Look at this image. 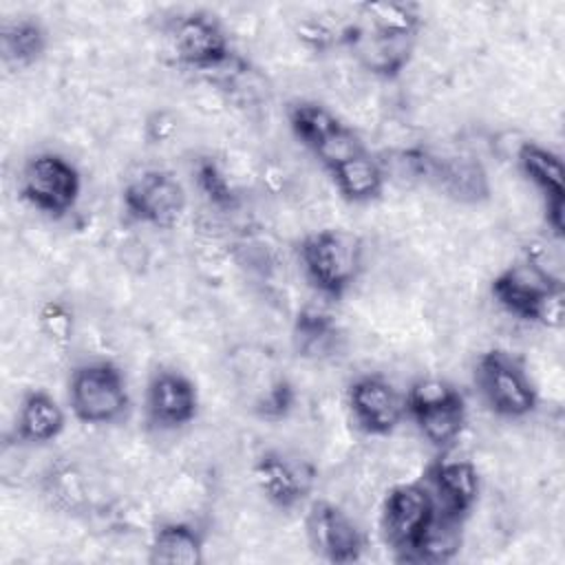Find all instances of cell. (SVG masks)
<instances>
[{
  "label": "cell",
  "mask_w": 565,
  "mask_h": 565,
  "mask_svg": "<svg viewBox=\"0 0 565 565\" xmlns=\"http://www.w3.org/2000/svg\"><path fill=\"white\" fill-rule=\"evenodd\" d=\"M66 428V413L57 399L42 391L33 388L24 393L18 417H15V439L26 446H44L55 441Z\"/></svg>",
  "instance_id": "17"
},
{
  "label": "cell",
  "mask_w": 565,
  "mask_h": 565,
  "mask_svg": "<svg viewBox=\"0 0 565 565\" xmlns=\"http://www.w3.org/2000/svg\"><path fill=\"white\" fill-rule=\"evenodd\" d=\"M298 258L311 287L329 298H344L364 269V241L344 227H324L298 243Z\"/></svg>",
  "instance_id": "2"
},
{
  "label": "cell",
  "mask_w": 565,
  "mask_h": 565,
  "mask_svg": "<svg viewBox=\"0 0 565 565\" xmlns=\"http://www.w3.org/2000/svg\"><path fill=\"white\" fill-rule=\"evenodd\" d=\"M417 38H386L371 31H364L355 20L344 24L342 46H347L358 64L380 77L395 79L411 64Z\"/></svg>",
  "instance_id": "15"
},
{
  "label": "cell",
  "mask_w": 565,
  "mask_h": 565,
  "mask_svg": "<svg viewBox=\"0 0 565 565\" xmlns=\"http://www.w3.org/2000/svg\"><path fill=\"white\" fill-rule=\"evenodd\" d=\"M205 561L203 532L185 521H163L152 530L148 563L154 565H201Z\"/></svg>",
  "instance_id": "18"
},
{
  "label": "cell",
  "mask_w": 565,
  "mask_h": 565,
  "mask_svg": "<svg viewBox=\"0 0 565 565\" xmlns=\"http://www.w3.org/2000/svg\"><path fill=\"white\" fill-rule=\"evenodd\" d=\"M516 166L525 181L539 190L543 203L565 201V168L561 154L536 141H523L516 148Z\"/></svg>",
  "instance_id": "22"
},
{
  "label": "cell",
  "mask_w": 565,
  "mask_h": 565,
  "mask_svg": "<svg viewBox=\"0 0 565 565\" xmlns=\"http://www.w3.org/2000/svg\"><path fill=\"white\" fill-rule=\"evenodd\" d=\"M38 324L53 347L66 349L71 344L73 331H75V318L66 302L62 300L42 302L38 309Z\"/></svg>",
  "instance_id": "28"
},
{
  "label": "cell",
  "mask_w": 565,
  "mask_h": 565,
  "mask_svg": "<svg viewBox=\"0 0 565 565\" xmlns=\"http://www.w3.org/2000/svg\"><path fill=\"white\" fill-rule=\"evenodd\" d=\"M408 172L459 203L490 199V179L479 159L466 154H435L426 148L402 152Z\"/></svg>",
  "instance_id": "8"
},
{
  "label": "cell",
  "mask_w": 565,
  "mask_h": 565,
  "mask_svg": "<svg viewBox=\"0 0 565 565\" xmlns=\"http://www.w3.org/2000/svg\"><path fill=\"white\" fill-rule=\"evenodd\" d=\"M296 388L287 377H276L254 402V415L263 422H282L296 406Z\"/></svg>",
  "instance_id": "27"
},
{
  "label": "cell",
  "mask_w": 565,
  "mask_h": 565,
  "mask_svg": "<svg viewBox=\"0 0 565 565\" xmlns=\"http://www.w3.org/2000/svg\"><path fill=\"white\" fill-rule=\"evenodd\" d=\"M49 49V33L33 15L7 18L0 24V57L9 71H26Z\"/></svg>",
  "instance_id": "19"
},
{
  "label": "cell",
  "mask_w": 565,
  "mask_h": 565,
  "mask_svg": "<svg viewBox=\"0 0 565 565\" xmlns=\"http://www.w3.org/2000/svg\"><path fill=\"white\" fill-rule=\"evenodd\" d=\"M73 417L88 426L119 422L130 408V393L124 371L110 360L77 364L66 384Z\"/></svg>",
  "instance_id": "3"
},
{
  "label": "cell",
  "mask_w": 565,
  "mask_h": 565,
  "mask_svg": "<svg viewBox=\"0 0 565 565\" xmlns=\"http://www.w3.org/2000/svg\"><path fill=\"white\" fill-rule=\"evenodd\" d=\"M355 15L364 31L386 38H417L424 24L422 9L415 2H364L355 7Z\"/></svg>",
  "instance_id": "23"
},
{
  "label": "cell",
  "mask_w": 565,
  "mask_h": 565,
  "mask_svg": "<svg viewBox=\"0 0 565 565\" xmlns=\"http://www.w3.org/2000/svg\"><path fill=\"white\" fill-rule=\"evenodd\" d=\"M287 124L296 141L313 152L344 121L335 117V113H331L327 106L300 99L287 108Z\"/></svg>",
  "instance_id": "24"
},
{
  "label": "cell",
  "mask_w": 565,
  "mask_h": 565,
  "mask_svg": "<svg viewBox=\"0 0 565 565\" xmlns=\"http://www.w3.org/2000/svg\"><path fill=\"white\" fill-rule=\"evenodd\" d=\"M475 386L490 413L505 419H523L539 406V393L519 358L490 349L475 362Z\"/></svg>",
  "instance_id": "5"
},
{
  "label": "cell",
  "mask_w": 565,
  "mask_h": 565,
  "mask_svg": "<svg viewBox=\"0 0 565 565\" xmlns=\"http://www.w3.org/2000/svg\"><path fill=\"white\" fill-rule=\"evenodd\" d=\"M340 196L349 203H371L384 194L386 168L369 150L338 163L329 170Z\"/></svg>",
  "instance_id": "20"
},
{
  "label": "cell",
  "mask_w": 565,
  "mask_h": 565,
  "mask_svg": "<svg viewBox=\"0 0 565 565\" xmlns=\"http://www.w3.org/2000/svg\"><path fill=\"white\" fill-rule=\"evenodd\" d=\"M146 422L154 430H179L199 415V388L177 369H157L143 397Z\"/></svg>",
  "instance_id": "13"
},
{
  "label": "cell",
  "mask_w": 565,
  "mask_h": 565,
  "mask_svg": "<svg viewBox=\"0 0 565 565\" xmlns=\"http://www.w3.org/2000/svg\"><path fill=\"white\" fill-rule=\"evenodd\" d=\"M170 44L177 62L192 71H218L234 57L227 31L207 11L179 15L170 31Z\"/></svg>",
  "instance_id": "10"
},
{
  "label": "cell",
  "mask_w": 565,
  "mask_h": 565,
  "mask_svg": "<svg viewBox=\"0 0 565 565\" xmlns=\"http://www.w3.org/2000/svg\"><path fill=\"white\" fill-rule=\"evenodd\" d=\"M494 302L510 316L558 329L565 318L563 276L543 267L532 256L508 265L490 280Z\"/></svg>",
  "instance_id": "1"
},
{
  "label": "cell",
  "mask_w": 565,
  "mask_h": 565,
  "mask_svg": "<svg viewBox=\"0 0 565 565\" xmlns=\"http://www.w3.org/2000/svg\"><path fill=\"white\" fill-rule=\"evenodd\" d=\"M461 525L437 512V519L424 534L422 543L411 556V563H426V565H444L450 563L461 550Z\"/></svg>",
  "instance_id": "25"
},
{
  "label": "cell",
  "mask_w": 565,
  "mask_h": 565,
  "mask_svg": "<svg viewBox=\"0 0 565 565\" xmlns=\"http://www.w3.org/2000/svg\"><path fill=\"white\" fill-rule=\"evenodd\" d=\"M121 205L128 218L157 230H170L188 207V192L174 172L148 168L126 181Z\"/></svg>",
  "instance_id": "7"
},
{
  "label": "cell",
  "mask_w": 565,
  "mask_h": 565,
  "mask_svg": "<svg viewBox=\"0 0 565 565\" xmlns=\"http://www.w3.org/2000/svg\"><path fill=\"white\" fill-rule=\"evenodd\" d=\"M305 534L311 552L333 565H351L364 556L366 534L355 519L333 501L316 499L305 514Z\"/></svg>",
  "instance_id": "9"
},
{
  "label": "cell",
  "mask_w": 565,
  "mask_h": 565,
  "mask_svg": "<svg viewBox=\"0 0 565 565\" xmlns=\"http://www.w3.org/2000/svg\"><path fill=\"white\" fill-rule=\"evenodd\" d=\"M194 183L203 199L218 207V210H234L238 205V194L225 174V170L218 166L216 159L212 157H199L194 163Z\"/></svg>",
  "instance_id": "26"
},
{
  "label": "cell",
  "mask_w": 565,
  "mask_h": 565,
  "mask_svg": "<svg viewBox=\"0 0 565 565\" xmlns=\"http://www.w3.org/2000/svg\"><path fill=\"white\" fill-rule=\"evenodd\" d=\"M342 331L333 316L318 307H302L291 324V347L298 358L327 360L340 351Z\"/></svg>",
  "instance_id": "21"
},
{
  "label": "cell",
  "mask_w": 565,
  "mask_h": 565,
  "mask_svg": "<svg viewBox=\"0 0 565 565\" xmlns=\"http://www.w3.org/2000/svg\"><path fill=\"white\" fill-rule=\"evenodd\" d=\"M437 512L435 497L424 479L395 483L386 490L380 505V534L395 561L411 563Z\"/></svg>",
  "instance_id": "4"
},
{
  "label": "cell",
  "mask_w": 565,
  "mask_h": 565,
  "mask_svg": "<svg viewBox=\"0 0 565 565\" xmlns=\"http://www.w3.org/2000/svg\"><path fill=\"white\" fill-rule=\"evenodd\" d=\"M252 472L260 494L278 510H296L302 505L316 483V470L309 461L276 448L263 450Z\"/></svg>",
  "instance_id": "12"
},
{
  "label": "cell",
  "mask_w": 565,
  "mask_h": 565,
  "mask_svg": "<svg viewBox=\"0 0 565 565\" xmlns=\"http://www.w3.org/2000/svg\"><path fill=\"white\" fill-rule=\"evenodd\" d=\"M424 481L435 497L437 510L452 521L463 523L479 501L481 477L470 459H452L441 452L428 463Z\"/></svg>",
  "instance_id": "14"
},
{
  "label": "cell",
  "mask_w": 565,
  "mask_h": 565,
  "mask_svg": "<svg viewBox=\"0 0 565 565\" xmlns=\"http://www.w3.org/2000/svg\"><path fill=\"white\" fill-rule=\"evenodd\" d=\"M366 150V146H364V141L360 139V135L351 128V126H347V124H342L338 130H333L316 150H313V154H316V159L327 168V172L331 170V168H335L338 163H342V161H347V159H351V157H355V154H360V152H364Z\"/></svg>",
  "instance_id": "29"
},
{
  "label": "cell",
  "mask_w": 565,
  "mask_h": 565,
  "mask_svg": "<svg viewBox=\"0 0 565 565\" xmlns=\"http://www.w3.org/2000/svg\"><path fill=\"white\" fill-rule=\"evenodd\" d=\"M406 417L413 419L419 435L433 448H437L439 452H448L466 430V422H468L466 397L461 391H457L455 395L441 402L408 411Z\"/></svg>",
  "instance_id": "16"
},
{
  "label": "cell",
  "mask_w": 565,
  "mask_h": 565,
  "mask_svg": "<svg viewBox=\"0 0 565 565\" xmlns=\"http://www.w3.org/2000/svg\"><path fill=\"white\" fill-rule=\"evenodd\" d=\"M20 194L38 212L60 218L77 205L82 174L77 166L60 152H35L22 166Z\"/></svg>",
  "instance_id": "6"
},
{
  "label": "cell",
  "mask_w": 565,
  "mask_h": 565,
  "mask_svg": "<svg viewBox=\"0 0 565 565\" xmlns=\"http://www.w3.org/2000/svg\"><path fill=\"white\" fill-rule=\"evenodd\" d=\"M347 411L353 426L371 437H386L404 422V393L384 375L366 373L347 388Z\"/></svg>",
  "instance_id": "11"
}]
</instances>
